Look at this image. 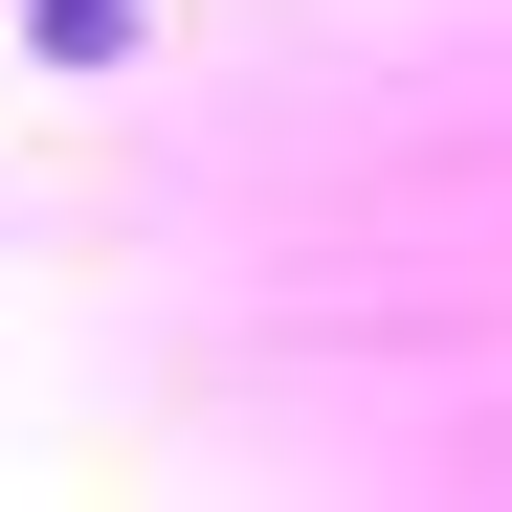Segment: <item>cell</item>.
Wrapping results in <instances>:
<instances>
[{
	"mask_svg": "<svg viewBox=\"0 0 512 512\" xmlns=\"http://www.w3.org/2000/svg\"><path fill=\"white\" fill-rule=\"evenodd\" d=\"M45 45H67V67H112V45H134V0H45Z\"/></svg>",
	"mask_w": 512,
	"mask_h": 512,
	"instance_id": "obj_1",
	"label": "cell"
}]
</instances>
